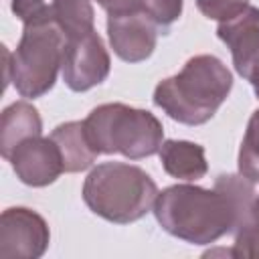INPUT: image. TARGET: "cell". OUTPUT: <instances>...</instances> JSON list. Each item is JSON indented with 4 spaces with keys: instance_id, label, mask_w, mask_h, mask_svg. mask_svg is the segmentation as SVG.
<instances>
[{
    "instance_id": "obj_9",
    "label": "cell",
    "mask_w": 259,
    "mask_h": 259,
    "mask_svg": "<svg viewBox=\"0 0 259 259\" xmlns=\"http://www.w3.org/2000/svg\"><path fill=\"white\" fill-rule=\"evenodd\" d=\"M158 24L142 10L107 16V36L113 53L125 63L146 61L158 42Z\"/></svg>"
},
{
    "instance_id": "obj_8",
    "label": "cell",
    "mask_w": 259,
    "mask_h": 259,
    "mask_svg": "<svg viewBox=\"0 0 259 259\" xmlns=\"http://www.w3.org/2000/svg\"><path fill=\"white\" fill-rule=\"evenodd\" d=\"M8 162L12 164L16 178L22 184L34 186V188L53 184L65 172L59 146L51 136L49 138L32 136L20 142L12 150Z\"/></svg>"
},
{
    "instance_id": "obj_2",
    "label": "cell",
    "mask_w": 259,
    "mask_h": 259,
    "mask_svg": "<svg viewBox=\"0 0 259 259\" xmlns=\"http://www.w3.org/2000/svg\"><path fill=\"white\" fill-rule=\"evenodd\" d=\"M231 89L233 75L227 65L214 55H196L156 85L152 101L178 123L202 125L212 119Z\"/></svg>"
},
{
    "instance_id": "obj_14",
    "label": "cell",
    "mask_w": 259,
    "mask_h": 259,
    "mask_svg": "<svg viewBox=\"0 0 259 259\" xmlns=\"http://www.w3.org/2000/svg\"><path fill=\"white\" fill-rule=\"evenodd\" d=\"M53 18L65 32V38L95 30L93 28L95 12L91 0H57Z\"/></svg>"
},
{
    "instance_id": "obj_21",
    "label": "cell",
    "mask_w": 259,
    "mask_h": 259,
    "mask_svg": "<svg viewBox=\"0 0 259 259\" xmlns=\"http://www.w3.org/2000/svg\"><path fill=\"white\" fill-rule=\"evenodd\" d=\"M251 87H253V91H255V95H257V99H259V75L251 81Z\"/></svg>"
},
{
    "instance_id": "obj_4",
    "label": "cell",
    "mask_w": 259,
    "mask_h": 259,
    "mask_svg": "<svg viewBox=\"0 0 259 259\" xmlns=\"http://www.w3.org/2000/svg\"><path fill=\"white\" fill-rule=\"evenodd\" d=\"M85 134L99 154H121L130 160H142L160 152L164 127L148 111L125 103H103L83 119Z\"/></svg>"
},
{
    "instance_id": "obj_16",
    "label": "cell",
    "mask_w": 259,
    "mask_h": 259,
    "mask_svg": "<svg viewBox=\"0 0 259 259\" xmlns=\"http://www.w3.org/2000/svg\"><path fill=\"white\" fill-rule=\"evenodd\" d=\"M231 257L259 259V194L253 200L249 219L235 231V243L231 247Z\"/></svg>"
},
{
    "instance_id": "obj_5",
    "label": "cell",
    "mask_w": 259,
    "mask_h": 259,
    "mask_svg": "<svg viewBox=\"0 0 259 259\" xmlns=\"http://www.w3.org/2000/svg\"><path fill=\"white\" fill-rule=\"evenodd\" d=\"M65 32L55 20L24 24L12 53V85L20 97L36 99L49 93L63 67Z\"/></svg>"
},
{
    "instance_id": "obj_6",
    "label": "cell",
    "mask_w": 259,
    "mask_h": 259,
    "mask_svg": "<svg viewBox=\"0 0 259 259\" xmlns=\"http://www.w3.org/2000/svg\"><path fill=\"white\" fill-rule=\"evenodd\" d=\"M111 59L95 30L69 36L63 53V81L71 91H89L109 75Z\"/></svg>"
},
{
    "instance_id": "obj_7",
    "label": "cell",
    "mask_w": 259,
    "mask_h": 259,
    "mask_svg": "<svg viewBox=\"0 0 259 259\" xmlns=\"http://www.w3.org/2000/svg\"><path fill=\"white\" fill-rule=\"evenodd\" d=\"M51 243L47 221L32 208L10 206L0 214V257L38 259Z\"/></svg>"
},
{
    "instance_id": "obj_10",
    "label": "cell",
    "mask_w": 259,
    "mask_h": 259,
    "mask_svg": "<svg viewBox=\"0 0 259 259\" xmlns=\"http://www.w3.org/2000/svg\"><path fill=\"white\" fill-rule=\"evenodd\" d=\"M217 36L231 51L235 71L251 83L259 75V8L247 6L235 18L219 22Z\"/></svg>"
},
{
    "instance_id": "obj_13",
    "label": "cell",
    "mask_w": 259,
    "mask_h": 259,
    "mask_svg": "<svg viewBox=\"0 0 259 259\" xmlns=\"http://www.w3.org/2000/svg\"><path fill=\"white\" fill-rule=\"evenodd\" d=\"M51 138L59 146L65 172H83L91 168L99 156L85 134L83 121H65L51 132Z\"/></svg>"
},
{
    "instance_id": "obj_18",
    "label": "cell",
    "mask_w": 259,
    "mask_h": 259,
    "mask_svg": "<svg viewBox=\"0 0 259 259\" xmlns=\"http://www.w3.org/2000/svg\"><path fill=\"white\" fill-rule=\"evenodd\" d=\"M55 4L57 0H12L10 8L14 16L22 20V24H30V22L55 20L53 18Z\"/></svg>"
},
{
    "instance_id": "obj_1",
    "label": "cell",
    "mask_w": 259,
    "mask_h": 259,
    "mask_svg": "<svg viewBox=\"0 0 259 259\" xmlns=\"http://www.w3.org/2000/svg\"><path fill=\"white\" fill-rule=\"evenodd\" d=\"M255 182L239 174H219L214 188L196 184H174L158 192L154 217L172 237L210 245L233 233L249 219L255 200Z\"/></svg>"
},
{
    "instance_id": "obj_12",
    "label": "cell",
    "mask_w": 259,
    "mask_h": 259,
    "mask_svg": "<svg viewBox=\"0 0 259 259\" xmlns=\"http://www.w3.org/2000/svg\"><path fill=\"white\" fill-rule=\"evenodd\" d=\"M158 156H160L164 172L168 176L184 180V182H194L208 172L204 148L196 142L164 140Z\"/></svg>"
},
{
    "instance_id": "obj_17",
    "label": "cell",
    "mask_w": 259,
    "mask_h": 259,
    "mask_svg": "<svg viewBox=\"0 0 259 259\" xmlns=\"http://www.w3.org/2000/svg\"><path fill=\"white\" fill-rule=\"evenodd\" d=\"M182 6H184V0H142L140 2V10L148 14L162 30H168L170 24H174L180 18Z\"/></svg>"
},
{
    "instance_id": "obj_3",
    "label": "cell",
    "mask_w": 259,
    "mask_h": 259,
    "mask_svg": "<svg viewBox=\"0 0 259 259\" xmlns=\"http://www.w3.org/2000/svg\"><path fill=\"white\" fill-rule=\"evenodd\" d=\"M81 194L93 214L115 225H130L154 208L158 186L140 166L103 162L87 174Z\"/></svg>"
},
{
    "instance_id": "obj_19",
    "label": "cell",
    "mask_w": 259,
    "mask_h": 259,
    "mask_svg": "<svg viewBox=\"0 0 259 259\" xmlns=\"http://www.w3.org/2000/svg\"><path fill=\"white\" fill-rule=\"evenodd\" d=\"M251 0H196V8L202 16L217 20V22H225L235 18L237 14H241Z\"/></svg>"
},
{
    "instance_id": "obj_11",
    "label": "cell",
    "mask_w": 259,
    "mask_h": 259,
    "mask_svg": "<svg viewBox=\"0 0 259 259\" xmlns=\"http://www.w3.org/2000/svg\"><path fill=\"white\" fill-rule=\"evenodd\" d=\"M42 136V119L38 115V109L28 101H14L8 107H4L0 115V154L4 160L10 158L12 150L32 138Z\"/></svg>"
},
{
    "instance_id": "obj_15",
    "label": "cell",
    "mask_w": 259,
    "mask_h": 259,
    "mask_svg": "<svg viewBox=\"0 0 259 259\" xmlns=\"http://www.w3.org/2000/svg\"><path fill=\"white\" fill-rule=\"evenodd\" d=\"M237 166L243 176L253 182H259V109H255L249 117L245 136L241 140Z\"/></svg>"
},
{
    "instance_id": "obj_20",
    "label": "cell",
    "mask_w": 259,
    "mask_h": 259,
    "mask_svg": "<svg viewBox=\"0 0 259 259\" xmlns=\"http://www.w3.org/2000/svg\"><path fill=\"white\" fill-rule=\"evenodd\" d=\"M107 14H123L132 10H140L142 0H95Z\"/></svg>"
}]
</instances>
